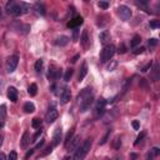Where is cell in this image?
<instances>
[{
  "mask_svg": "<svg viewBox=\"0 0 160 160\" xmlns=\"http://www.w3.org/2000/svg\"><path fill=\"white\" fill-rule=\"evenodd\" d=\"M30 9V5H28L27 3H16V2H8L5 10L8 14L14 15V16H20L25 13H28V10Z\"/></svg>",
  "mask_w": 160,
  "mask_h": 160,
  "instance_id": "cell-1",
  "label": "cell"
},
{
  "mask_svg": "<svg viewBox=\"0 0 160 160\" xmlns=\"http://www.w3.org/2000/svg\"><path fill=\"white\" fill-rule=\"evenodd\" d=\"M90 149H91V139L84 140L83 144L77 148V150H75V153L70 160H84Z\"/></svg>",
  "mask_w": 160,
  "mask_h": 160,
  "instance_id": "cell-2",
  "label": "cell"
},
{
  "mask_svg": "<svg viewBox=\"0 0 160 160\" xmlns=\"http://www.w3.org/2000/svg\"><path fill=\"white\" fill-rule=\"evenodd\" d=\"M114 54H115V46L113 44L105 45L104 49L102 50V54H100V61L104 63V64L110 61V59L113 58Z\"/></svg>",
  "mask_w": 160,
  "mask_h": 160,
  "instance_id": "cell-3",
  "label": "cell"
},
{
  "mask_svg": "<svg viewBox=\"0 0 160 160\" xmlns=\"http://www.w3.org/2000/svg\"><path fill=\"white\" fill-rule=\"evenodd\" d=\"M19 63V56L18 55H11L6 59V71L8 73H13L15 71L16 66H18Z\"/></svg>",
  "mask_w": 160,
  "mask_h": 160,
  "instance_id": "cell-4",
  "label": "cell"
},
{
  "mask_svg": "<svg viewBox=\"0 0 160 160\" xmlns=\"http://www.w3.org/2000/svg\"><path fill=\"white\" fill-rule=\"evenodd\" d=\"M118 14H119V16L123 20H129L131 18V15H133V11L130 10L129 6L120 5L119 8H118Z\"/></svg>",
  "mask_w": 160,
  "mask_h": 160,
  "instance_id": "cell-5",
  "label": "cell"
},
{
  "mask_svg": "<svg viewBox=\"0 0 160 160\" xmlns=\"http://www.w3.org/2000/svg\"><path fill=\"white\" fill-rule=\"evenodd\" d=\"M105 105H106V100L105 99H100V100H98V102H96L95 109H94V116L96 118V119L104 114Z\"/></svg>",
  "mask_w": 160,
  "mask_h": 160,
  "instance_id": "cell-6",
  "label": "cell"
},
{
  "mask_svg": "<svg viewBox=\"0 0 160 160\" xmlns=\"http://www.w3.org/2000/svg\"><path fill=\"white\" fill-rule=\"evenodd\" d=\"M59 96H60V103L61 104H66L70 100V98H71L70 89L68 86H63L60 93H59Z\"/></svg>",
  "mask_w": 160,
  "mask_h": 160,
  "instance_id": "cell-7",
  "label": "cell"
},
{
  "mask_svg": "<svg viewBox=\"0 0 160 160\" xmlns=\"http://www.w3.org/2000/svg\"><path fill=\"white\" fill-rule=\"evenodd\" d=\"M58 116H59V113L56 110V108L52 106V108H49V110H48V113L45 115V120H46V123L52 124V123H54L58 119Z\"/></svg>",
  "mask_w": 160,
  "mask_h": 160,
  "instance_id": "cell-8",
  "label": "cell"
},
{
  "mask_svg": "<svg viewBox=\"0 0 160 160\" xmlns=\"http://www.w3.org/2000/svg\"><path fill=\"white\" fill-rule=\"evenodd\" d=\"M93 103H94V96H93V95L86 98L85 100H83V102L80 103V111L81 113H86L88 110H90Z\"/></svg>",
  "mask_w": 160,
  "mask_h": 160,
  "instance_id": "cell-9",
  "label": "cell"
},
{
  "mask_svg": "<svg viewBox=\"0 0 160 160\" xmlns=\"http://www.w3.org/2000/svg\"><path fill=\"white\" fill-rule=\"evenodd\" d=\"M61 136H63V129H61V126H58V128L54 130V134H53V145L54 146L60 144Z\"/></svg>",
  "mask_w": 160,
  "mask_h": 160,
  "instance_id": "cell-10",
  "label": "cell"
},
{
  "mask_svg": "<svg viewBox=\"0 0 160 160\" xmlns=\"http://www.w3.org/2000/svg\"><path fill=\"white\" fill-rule=\"evenodd\" d=\"M60 77H61V69L55 68V66H50L49 68V78L53 79V80H56Z\"/></svg>",
  "mask_w": 160,
  "mask_h": 160,
  "instance_id": "cell-11",
  "label": "cell"
},
{
  "mask_svg": "<svg viewBox=\"0 0 160 160\" xmlns=\"http://www.w3.org/2000/svg\"><path fill=\"white\" fill-rule=\"evenodd\" d=\"M93 94H91V88H85V89H83L81 90V93L78 95V103L80 104L83 100H85L86 98H89V96H91Z\"/></svg>",
  "mask_w": 160,
  "mask_h": 160,
  "instance_id": "cell-12",
  "label": "cell"
},
{
  "mask_svg": "<svg viewBox=\"0 0 160 160\" xmlns=\"http://www.w3.org/2000/svg\"><path fill=\"white\" fill-rule=\"evenodd\" d=\"M8 98H9V100H11L13 103H15L16 100H18V90H16L14 86L8 88Z\"/></svg>",
  "mask_w": 160,
  "mask_h": 160,
  "instance_id": "cell-13",
  "label": "cell"
},
{
  "mask_svg": "<svg viewBox=\"0 0 160 160\" xmlns=\"http://www.w3.org/2000/svg\"><path fill=\"white\" fill-rule=\"evenodd\" d=\"M79 143H80V135H74L71 138V140L69 141V144H68V148L69 150H74V149H77L78 145H79Z\"/></svg>",
  "mask_w": 160,
  "mask_h": 160,
  "instance_id": "cell-14",
  "label": "cell"
},
{
  "mask_svg": "<svg viewBox=\"0 0 160 160\" xmlns=\"http://www.w3.org/2000/svg\"><path fill=\"white\" fill-rule=\"evenodd\" d=\"M69 41H70V39H69V36H65V35H61V36H59L56 40H55V44L58 45V46H65V45H68L69 44Z\"/></svg>",
  "mask_w": 160,
  "mask_h": 160,
  "instance_id": "cell-15",
  "label": "cell"
},
{
  "mask_svg": "<svg viewBox=\"0 0 160 160\" xmlns=\"http://www.w3.org/2000/svg\"><path fill=\"white\" fill-rule=\"evenodd\" d=\"M81 24H83V18H81V16H75L73 20H70V23L68 24V27H69V28L77 29L78 27H80Z\"/></svg>",
  "mask_w": 160,
  "mask_h": 160,
  "instance_id": "cell-16",
  "label": "cell"
},
{
  "mask_svg": "<svg viewBox=\"0 0 160 160\" xmlns=\"http://www.w3.org/2000/svg\"><path fill=\"white\" fill-rule=\"evenodd\" d=\"M89 41H90V39H89L88 30H83V33H81V36H80V43H81V45H83L84 48H88Z\"/></svg>",
  "mask_w": 160,
  "mask_h": 160,
  "instance_id": "cell-17",
  "label": "cell"
},
{
  "mask_svg": "<svg viewBox=\"0 0 160 160\" xmlns=\"http://www.w3.org/2000/svg\"><path fill=\"white\" fill-rule=\"evenodd\" d=\"M30 143V135H29V131H24V134H23V136H21V140H20V145H21V148H27L28 146V144Z\"/></svg>",
  "mask_w": 160,
  "mask_h": 160,
  "instance_id": "cell-18",
  "label": "cell"
},
{
  "mask_svg": "<svg viewBox=\"0 0 160 160\" xmlns=\"http://www.w3.org/2000/svg\"><path fill=\"white\" fill-rule=\"evenodd\" d=\"M86 74H88V64L86 63H83L81 65V69H80V73H79V81H83L84 78L86 77Z\"/></svg>",
  "mask_w": 160,
  "mask_h": 160,
  "instance_id": "cell-19",
  "label": "cell"
},
{
  "mask_svg": "<svg viewBox=\"0 0 160 160\" xmlns=\"http://www.w3.org/2000/svg\"><path fill=\"white\" fill-rule=\"evenodd\" d=\"M99 40H100V43L106 45V43L109 40H110V35H109V33L108 31H103V33H100V35H99Z\"/></svg>",
  "mask_w": 160,
  "mask_h": 160,
  "instance_id": "cell-20",
  "label": "cell"
},
{
  "mask_svg": "<svg viewBox=\"0 0 160 160\" xmlns=\"http://www.w3.org/2000/svg\"><path fill=\"white\" fill-rule=\"evenodd\" d=\"M34 9H35L36 13L40 14V15H45V14H46L45 6H44L43 4H41V3H35V4H34Z\"/></svg>",
  "mask_w": 160,
  "mask_h": 160,
  "instance_id": "cell-21",
  "label": "cell"
},
{
  "mask_svg": "<svg viewBox=\"0 0 160 160\" xmlns=\"http://www.w3.org/2000/svg\"><path fill=\"white\" fill-rule=\"evenodd\" d=\"M6 118V105L2 104L0 105V125H2Z\"/></svg>",
  "mask_w": 160,
  "mask_h": 160,
  "instance_id": "cell-22",
  "label": "cell"
},
{
  "mask_svg": "<svg viewBox=\"0 0 160 160\" xmlns=\"http://www.w3.org/2000/svg\"><path fill=\"white\" fill-rule=\"evenodd\" d=\"M24 110H25V113H28V114L34 113V111H35V105L33 104V103H30V102L25 103V104H24Z\"/></svg>",
  "mask_w": 160,
  "mask_h": 160,
  "instance_id": "cell-23",
  "label": "cell"
},
{
  "mask_svg": "<svg viewBox=\"0 0 160 160\" xmlns=\"http://www.w3.org/2000/svg\"><path fill=\"white\" fill-rule=\"evenodd\" d=\"M28 94L30 96H35L38 94V85L36 84H30V86L28 88Z\"/></svg>",
  "mask_w": 160,
  "mask_h": 160,
  "instance_id": "cell-24",
  "label": "cell"
},
{
  "mask_svg": "<svg viewBox=\"0 0 160 160\" xmlns=\"http://www.w3.org/2000/svg\"><path fill=\"white\" fill-rule=\"evenodd\" d=\"M140 41H141V38H140V35H135L133 39H131V41H130V46L134 49V48H138V45L140 44Z\"/></svg>",
  "mask_w": 160,
  "mask_h": 160,
  "instance_id": "cell-25",
  "label": "cell"
},
{
  "mask_svg": "<svg viewBox=\"0 0 160 160\" xmlns=\"http://www.w3.org/2000/svg\"><path fill=\"white\" fill-rule=\"evenodd\" d=\"M120 146H121V138L118 135V136H115L114 140H113V148H114L115 150H119Z\"/></svg>",
  "mask_w": 160,
  "mask_h": 160,
  "instance_id": "cell-26",
  "label": "cell"
},
{
  "mask_svg": "<svg viewBox=\"0 0 160 160\" xmlns=\"http://www.w3.org/2000/svg\"><path fill=\"white\" fill-rule=\"evenodd\" d=\"M31 126L34 129H40L41 128V120L38 119V118H34V119H33V121H31Z\"/></svg>",
  "mask_w": 160,
  "mask_h": 160,
  "instance_id": "cell-27",
  "label": "cell"
},
{
  "mask_svg": "<svg viewBox=\"0 0 160 160\" xmlns=\"http://www.w3.org/2000/svg\"><path fill=\"white\" fill-rule=\"evenodd\" d=\"M154 71H153V80L154 81H158V79H159V65H158V63H155L154 64V69H153Z\"/></svg>",
  "mask_w": 160,
  "mask_h": 160,
  "instance_id": "cell-28",
  "label": "cell"
},
{
  "mask_svg": "<svg viewBox=\"0 0 160 160\" xmlns=\"http://www.w3.org/2000/svg\"><path fill=\"white\" fill-rule=\"evenodd\" d=\"M110 133H111V129H108V131H106V134L104 135V138L99 141V144H100V145H104V144H106V141L109 140V136H110Z\"/></svg>",
  "mask_w": 160,
  "mask_h": 160,
  "instance_id": "cell-29",
  "label": "cell"
},
{
  "mask_svg": "<svg viewBox=\"0 0 160 160\" xmlns=\"http://www.w3.org/2000/svg\"><path fill=\"white\" fill-rule=\"evenodd\" d=\"M52 151H53V145H49V146H46V148L44 149V151H41L40 155H39V158H40V156H41V158H43V156H46L48 154L52 153Z\"/></svg>",
  "mask_w": 160,
  "mask_h": 160,
  "instance_id": "cell-30",
  "label": "cell"
},
{
  "mask_svg": "<svg viewBox=\"0 0 160 160\" xmlns=\"http://www.w3.org/2000/svg\"><path fill=\"white\" fill-rule=\"evenodd\" d=\"M73 74H74V70L73 69H68V70H66V73H65V75H64V80L69 81L71 79V77H73Z\"/></svg>",
  "mask_w": 160,
  "mask_h": 160,
  "instance_id": "cell-31",
  "label": "cell"
},
{
  "mask_svg": "<svg viewBox=\"0 0 160 160\" xmlns=\"http://www.w3.org/2000/svg\"><path fill=\"white\" fill-rule=\"evenodd\" d=\"M73 135H74V129H71V130L68 133V135H66V139H65V143H64V144H65V148L68 146V144H69V141L71 140Z\"/></svg>",
  "mask_w": 160,
  "mask_h": 160,
  "instance_id": "cell-32",
  "label": "cell"
},
{
  "mask_svg": "<svg viewBox=\"0 0 160 160\" xmlns=\"http://www.w3.org/2000/svg\"><path fill=\"white\" fill-rule=\"evenodd\" d=\"M43 60L41 59H39V60H36V63H35V70L38 71V73H40L41 71V69H43Z\"/></svg>",
  "mask_w": 160,
  "mask_h": 160,
  "instance_id": "cell-33",
  "label": "cell"
},
{
  "mask_svg": "<svg viewBox=\"0 0 160 160\" xmlns=\"http://www.w3.org/2000/svg\"><path fill=\"white\" fill-rule=\"evenodd\" d=\"M116 65H118V61H115V60H110V64H108L106 69H108L109 71H113V70L116 68Z\"/></svg>",
  "mask_w": 160,
  "mask_h": 160,
  "instance_id": "cell-34",
  "label": "cell"
},
{
  "mask_svg": "<svg viewBox=\"0 0 160 160\" xmlns=\"http://www.w3.org/2000/svg\"><path fill=\"white\" fill-rule=\"evenodd\" d=\"M145 135H146L145 131H143V133L140 134V135L136 138V140H135V143H134V144H135V145H139V143H141V141H143V139L145 138Z\"/></svg>",
  "mask_w": 160,
  "mask_h": 160,
  "instance_id": "cell-35",
  "label": "cell"
},
{
  "mask_svg": "<svg viewBox=\"0 0 160 160\" xmlns=\"http://www.w3.org/2000/svg\"><path fill=\"white\" fill-rule=\"evenodd\" d=\"M144 50H145V48H143V46H140V48H134L133 53L135 54V55H139V54H143V53H144Z\"/></svg>",
  "mask_w": 160,
  "mask_h": 160,
  "instance_id": "cell-36",
  "label": "cell"
},
{
  "mask_svg": "<svg viewBox=\"0 0 160 160\" xmlns=\"http://www.w3.org/2000/svg\"><path fill=\"white\" fill-rule=\"evenodd\" d=\"M98 6L100 8V9H108V8H109V3L108 2H99L98 3Z\"/></svg>",
  "mask_w": 160,
  "mask_h": 160,
  "instance_id": "cell-37",
  "label": "cell"
},
{
  "mask_svg": "<svg viewBox=\"0 0 160 160\" xmlns=\"http://www.w3.org/2000/svg\"><path fill=\"white\" fill-rule=\"evenodd\" d=\"M159 27H160L159 20H153V21H150V28H151V29H158Z\"/></svg>",
  "mask_w": 160,
  "mask_h": 160,
  "instance_id": "cell-38",
  "label": "cell"
},
{
  "mask_svg": "<svg viewBox=\"0 0 160 160\" xmlns=\"http://www.w3.org/2000/svg\"><path fill=\"white\" fill-rule=\"evenodd\" d=\"M8 160H18V154H16V151H10Z\"/></svg>",
  "mask_w": 160,
  "mask_h": 160,
  "instance_id": "cell-39",
  "label": "cell"
},
{
  "mask_svg": "<svg viewBox=\"0 0 160 160\" xmlns=\"http://www.w3.org/2000/svg\"><path fill=\"white\" fill-rule=\"evenodd\" d=\"M156 45H158V40H156L155 38H151V39H149V46H150V48L156 46Z\"/></svg>",
  "mask_w": 160,
  "mask_h": 160,
  "instance_id": "cell-40",
  "label": "cell"
},
{
  "mask_svg": "<svg viewBox=\"0 0 160 160\" xmlns=\"http://www.w3.org/2000/svg\"><path fill=\"white\" fill-rule=\"evenodd\" d=\"M151 68H153V63H151V61H150L149 64H146V65L144 66V68H143V69H141V71H143V73H146V71H149V70H150Z\"/></svg>",
  "mask_w": 160,
  "mask_h": 160,
  "instance_id": "cell-41",
  "label": "cell"
},
{
  "mask_svg": "<svg viewBox=\"0 0 160 160\" xmlns=\"http://www.w3.org/2000/svg\"><path fill=\"white\" fill-rule=\"evenodd\" d=\"M118 53H119V54H124V53H126V48H125L124 44L119 45V48H118Z\"/></svg>",
  "mask_w": 160,
  "mask_h": 160,
  "instance_id": "cell-42",
  "label": "cell"
},
{
  "mask_svg": "<svg viewBox=\"0 0 160 160\" xmlns=\"http://www.w3.org/2000/svg\"><path fill=\"white\" fill-rule=\"evenodd\" d=\"M34 150H35V149H30V150H28V153L25 154L24 159H25V160H28V159H29V158H30V156H31L33 154H34Z\"/></svg>",
  "mask_w": 160,
  "mask_h": 160,
  "instance_id": "cell-43",
  "label": "cell"
},
{
  "mask_svg": "<svg viewBox=\"0 0 160 160\" xmlns=\"http://www.w3.org/2000/svg\"><path fill=\"white\" fill-rule=\"evenodd\" d=\"M133 128L135 129V130H139V129H140V123H139L138 120H134V121H133Z\"/></svg>",
  "mask_w": 160,
  "mask_h": 160,
  "instance_id": "cell-44",
  "label": "cell"
},
{
  "mask_svg": "<svg viewBox=\"0 0 160 160\" xmlns=\"http://www.w3.org/2000/svg\"><path fill=\"white\" fill-rule=\"evenodd\" d=\"M41 133H43V130H41V129H40V130H38V133L34 135V138H33V140H31V141H36V140H38V138L41 135Z\"/></svg>",
  "mask_w": 160,
  "mask_h": 160,
  "instance_id": "cell-45",
  "label": "cell"
},
{
  "mask_svg": "<svg viewBox=\"0 0 160 160\" xmlns=\"http://www.w3.org/2000/svg\"><path fill=\"white\" fill-rule=\"evenodd\" d=\"M44 143H45V141H44V139H41V140H40V141L38 143V144H36V146H35V149H40L41 146H43V145H44Z\"/></svg>",
  "mask_w": 160,
  "mask_h": 160,
  "instance_id": "cell-46",
  "label": "cell"
},
{
  "mask_svg": "<svg viewBox=\"0 0 160 160\" xmlns=\"http://www.w3.org/2000/svg\"><path fill=\"white\" fill-rule=\"evenodd\" d=\"M151 153H153V155H154V156H158V155H159V153H160V150H159V148H154Z\"/></svg>",
  "mask_w": 160,
  "mask_h": 160,
  "instance_id": "cell-47",
  "label": "cell"
},
{
  "mask_svg": "<svg viewBox=\"0 0 160 160\" xmlns=\"http://www.w3.org/2000/svg\"><path fill=\"white\" fill-rule=\"evenodd\" d=\"M78 35H79V31H78V28H77V29H74V39L75 40H78Z\"/></svg>",
  "mask_w": 160,
  "mask_h": 160,
  "instance_id": "cell-48",
  "label": "cell"
},
{
  "mask_svg": "<svg viewBox=\"0 0 160 160\" xmlns=\"http://www.w3.org/2000/svg\"><path fill=\"white\" fill-rule=\"evenodd\" d=\"M79 58H80V55H79V54H78V55H75V56H74V58L71 59V63H77Z\"/></svg>",
  "mask_w": 160,
  "mask_h": 160,
  "instance_id": "cell-49",
  "label": "cell"
},
{
  "mask_svg": "<svg viewBox=\"0 0 160 160\" xmlns=\"http://www.w3.org/2000/svg\"><path fill=\"white\" fill-rule=\"evenodd\" d=\"M0 160H6V156L4 153H0Z\"/></svg>",
  "mask_w": 160,
  "mask_h": 160,
  "instance_id": "cell-50",
  "label": "cell"
},
{
  "mask_svg": "<svg viewBox=\"0 0 160 160\" xmlns=\"http://www.w3.org/2000/svg\"><path fill=\"white\" fill-rule=\"evenodd\" d=\"M136 158H138V155H136V154H130V159H131V160H135Z\"/></svg>",
  "mask_w": 160,
  "mask_h": 160,
  "instance_id": "cell-51",
  "label": "cell"
},
{
  "mask_svg": "<svg viewBox=\"0 0 160 160\" xmlns=\"http://www.w3.org/2000/svg\"><path fill=\"white\" fill-rule=\"evenodd\" d=\"M2 143H3V135L0 134V145H2Z\"/></svg>",
  "mask_w": 160,
  "mask_h": 160,
  "instance_id": "cell-52",
  "label": "cell"
},
{
  "mask_svg": "<svg viewBox=\"0 0 160 160\" xmlns=\"http://www.w3.org/2000/svg\"><path fill=\"white\" fill-rule=\"evenodd\" d=\"M63 160H70V158H69V156H65Z\"/></svg>",
  "mask_w": 160,
  "mask_h": 160,
  "instance_id": "cell-53",
  "label": "cell"
},
{
  "mask_svg": "<svg viewBox=\"0 0 160 160\" xmlns=\"http://www.w3.org/2000/svg\"><path fill=\"white\" fill-rule=\"evenodd\" d=\"M0 16H2V9H0Z\"/></svg>",
  "mask_w": 160,
  "mask_h": 160,
  "instance_id": "cell-54",
  "label": "cell"
},
{
  "mask_svg": "<svg viewBox=\"0 0 160 160\" xmlns=\"http://www.w3.org/2000/svg\"><path fill=\"white\" fill-rule=\"evenodd\" d=\"M105 160H110V159H105Z\"/></svg>",
  "mask_w": 160,
  "mask_h": 160,
  "instance_id": "cell-55",
  "label": "cell"
}]
</instances>
